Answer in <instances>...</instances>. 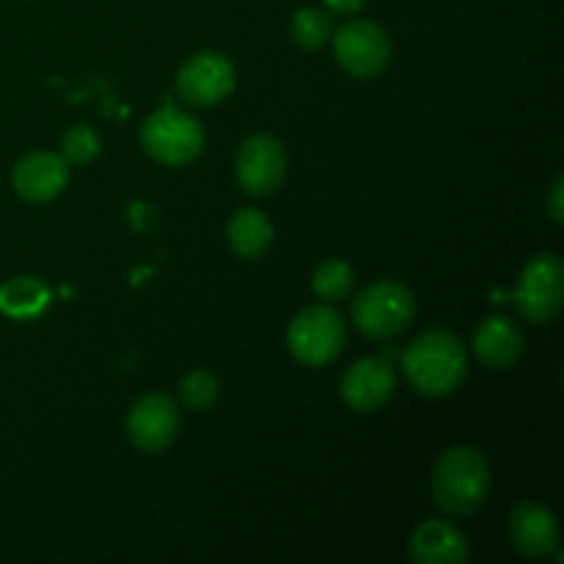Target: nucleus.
Masks as SVG:
<instances>
[{"mask_svg": "<svg viewBox=\"0 0 564 564\" xmlns=\"http://www.w3.org/2000/svg\"><path fill=\"white\" fill-rule=\"evenodd\" d=\"M182 427L180 411L169 394H143L127 413V438L147 455L165 452L176 441Z\"/></svg>", "mask_w": 564, "mask_h": 564, "instance_id": "9d476101", "label": "nucleus"}, {"mask_svg": "<svg viewBox=\"0 0 564 564\" xmlns=\"http://www.w3.org/2000/svg\"><path fill=\"white\" fill-rule=\"evenodd\" d=\"M141 147L154 163L163 165H187L202 158L207 132L202 121L191 113H182L174 105L154 110L141 124Z\"/></svg>", "mask_w": 564, "mask_h": 564, "instance_id": "7ed1b4c3", "label": "nucleus"}, {"mask_svg": "<svg viewBox=\"0 0 564 564\" xmlns=\"http://www.w3.org/2000/svg\"><path fill=\"white\" fill-rule=\"evenodd\" d=\"M352 284H356V273H352V268L345 259H328V262L317 264L312 275L314 295L323 303L345 301L352 292Z\"/></svg>", "mask_w": 564, "mask_h": 564, "instance_id": "6ab92c4d", "label": "nucleus"}, {"mask_svg": "<svg viewBox=\"0 0 564 564\" xmlns=\"http://www.w3.org/2000/svg\"><path fill=\"white\" fill-rule=\"evenodd\" d=\"M334 58L347 75L372 80L391 64V39L372 20H350L334 33Z\"/></svg>", "mask_w": 564, "mask_h": 564, "instance_id": "0eeeda50", "label": "nucleus"}, {"mask_svg": "<svg viewBox=\"0 0 564 564\" xmlns=\"http://www.w3.org/2000/svg\"><path fill=\"white\" fill-rule=\"evenodd\" d=\"M430 494L446 516H474L490 494V463L482 449L468 444L449 446L435 460Z\"/></svg>", "mask_w": 564, "mask_h": 564, "instance_id": "f03ea898", "label": "nucleus"}, {"mask_svg": "<svg viewBox=\"0 0 564 564\" xmlns=\"http://www.w3.org/2000/svg\"><path fill=\"white\" fill-rule=\"evenodd\" d=\"M510 301L527 323H554L564 303V262L560 253L545 251L527 262Z\"/></svg>", "mask_w": 564, "mask_h": 564, "instance_id": "423d86ee", "label": "nucleus"}, {"mask_svg": "<svg viewBox=\"0 0 564 564\" xmlns=\"http://www.w3.org/2000/svg\"><path fill=\"white\" fill-rule=\"evenodd\" d=\"M220 397V383L213 372L207 369H193L191 375H185L180 383V400L187 411L204 413L218 402Z\"/></svg>", "mask_w": 564, "mask_h": 564, "instance_id": "aec40b11", "label": "nucleus"}, {"mask_svg": "<svg viewBox=\"0 0 564 564\" xmlns=\"http://www.w3.org/2000/svg\"><path fill=\"white\" fill-rule=\"evenodd\" d=\"M397 391V372L389 358L372 356L352 364L339 380V394L356 413H375L389 405Z\"/></svg>", "mask_w": 564, "mask_h": 564, "instance_id": "9b49d317", "label": "nucleus"}, {"mask_svg": "<svg viewBox=\"0 0 564 564\" xmlns=\"http://www.w3.org/2000/svg\"><path fill=\"white\" fill-rule=\"evenodd\" d=\"M408 556L416 564H463L471 560L468 538L452 521L430 518L411 534Z\"/></svg>", "mask_w": 564, "mask_h": 564, "instance_id": "4468645a", "label": "nucleus"}, {"mask_svg": "<svg viewBox=\"0 0 564 564\" xmlns=\"http://www.w3.org/2000/svg\"><path fill=\"white\" fill-rule=\"evenodd\" d=\"M11 185L22 202H53L69 185V163L55 152H31L14 165Z\"/></svg>", "mask_w": 564, "mask_h": 564, "instance_id": "f8f14e48", "label": "nucleus"}, {"mask_svg": "<svg viewBox=\"0 0 564 564\" xmlns=\"http://www.w3.org/2000/svg\"><path fill=\"white\" fill-rule=\"evenodd\" d=\"M474 352L488 369H510L523 356V334L510 317H485L474 328Z\"/></svg>", "mask_w": 564, "mask_h": 564, "instance_id": "2eb2a0df", "label": "nucleus"}, {"mask_svg": "<svg viewBox=\"0 0 564 564\" xmlns=\"http://www.w3.org/2000/svg\"><path fill=\"white\" fill-rule=\"evenodd\" d=\"M50 290L42 279L14 275L0 284V314L11 319H33L47 308Z\"/></svg>", "mask_w": 564, "mask_h": 564, "instance_id": "f3484780", "label": "nucleus"}, {"mask_svg": "<svg viewBox=\"0 0 564 564\" xmlns=\"http://www.w3.org/2000/svg\"><path fill=\"white\" fill-rule=\"evenodd\" d=\"M323 6L330 14H356L367 6V0H323Z\"/></svg>", "mask_w": 564, "mask_h": 564, "instance_id": "5701e85b", "label": "nucleus"}, {"mask_svg": "<svg viewBox=\"0 0 564 564\" xmlns=\"http://www.w3.org/2000/svg\"><path fill=\"white\" fill-rule=\"evenodd\" d=\"M290 36L297 47L319 50L334 36V22H330L328 11L317 9V6H306V9H297L292 14Z\"/></svg>", "mask_w": 564, "mask_h": 564, "instance_id": "a211bd4d", "label": "nucleus"}, {"mask_svg": "<svg viewBox=\"0 0 564 564\" xmlns=\"http://www.w3.org/2000/svg\"><path fill=\"white\" fill-rule=\"evenodd\" d=\"M510 543L527 560H545L560 551V523L540 501L529 499L510 512Z\"/></svg>", "mask_w": 564, "mask_h": 564, "instance_id": "ddd939ff", "label": "nucleus"}, {"mask_svg": "<svg viewBox=\"0 0 564 564\" xmlns=\"http://www.w3.org/2000/svg\"><path fill=\"white\" fill-rule=\"evenodd\" d=\"M347 341L345 317L330 303H317L292 317L286 330V345L295 361L303 367H328L339 358Z\"/></svg>", "mask_w": 564, "mask_h": 564, "instance_id": "39448f33", "label": "nucleus"}, {"mask_svg": "<svg viewBox=\"0 0 564 564\" xmlns=\"http://www.w3.org/2000/svg\"><path fill=\"white\" fill-rule=\"evenodd\" d=\"M226 240L237 257L259 259L273 246V224L259 209L242 207L231 215L229 226H226Z\"/></svg>", "mask_w": 564, "mask_h": 564, "instance_id": "dca6fc26", "label": "nucleus"}, {"mask_svg": "<svg viewBox=\"0 0 564 564\" xmlns=\"http://www.w3.org/2000/svg\"><path fill=\"white\" fill-rule=\"evenodd\" d=\"M99 152H102V138L88 124H75L72 130H66L64 141H61V158L69 165L94 163Z\"/></svg>", "mask_w": 564, "mask_h": 564, "instance_id": "412c9836", "label": "nucleus"}, {"mask_svg": "<svg viewBox=\"0 0 564 564\" xmlns=\"http://www.w3.org/2000/svg\"><path fill=\"white\" fill-rule=\"evenodd\" d=\"M237 185L253 198L273 196L286 180V152L279 138L259 132L242 141L235 160Z\"/></svg>", "mask_w": 564, "mask_h": 564, "instance_id": "1a4fd4ad", "label": "nucleus"}, {"mask_svg": "<svg viewBox=\"0 0 564 564\" xmlns=\"http://www.w3.org/2000/svg\"><path fill=\"white\" fill-rule=\"evenodd\" d=\"M416 317V297L400 281H375L352 301V323L367 339L400 336Z\"/></svg>", "mask_w": 564, "mask_h": 564, "instance_id": "20e7f679", "label": "nucleus"}, {"mask_svg": "<svg viewBox=\"0 0 564 564\" xmlns=\"http://www.w3.org/2000/svg\"><path fill=\"white\" fill-rule=\"evenodd\" d=\"M549 215L556 226L564 224V176H556L549 193Z\"/></svg>", "mask_w": 564, "mask_h": 564, "instance_id": "4be33fe9", "label": "nucleus"}, {"mask_svg": "<svg viewBox=\"0 0 564 564\" xmlns=\"http://www.w3.org/2000/svg\"><path fill=\"white\" fill-rule=\"evenodd\" d=\"M237 86L235 64L224 53H196L176 72V94L191 108H215Z\"/></svg>", "mask_w": 564, "mask_h": 564, "instance_id": "6e6552de", "label": "nucleus"}, {"mask_svg": "<svg viewBox=\"0 0 564 564\" xmlns=\"http://www.w3.org/2000/svg\"><path fill=\"white\" fill-rule=\"evenodd\" d=\"M402 372L416 394L444 400L455 394L468 372V352L460 336L446 328L424 330L402 352Z\"/></svg>", "mask_w": 564, "mask_h": 564, "instance_id": "f257e3e1", "label": "nucleus"}]
</instances>
